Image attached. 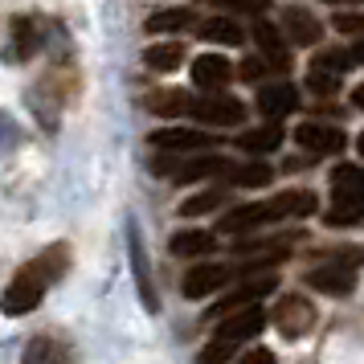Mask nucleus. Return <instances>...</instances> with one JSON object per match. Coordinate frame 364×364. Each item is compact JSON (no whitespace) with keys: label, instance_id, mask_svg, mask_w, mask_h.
Here are the masks:
<instances>
[{"label":"nucleus","instance_id":"20e7f679","mask_svg":"<svg viewBox=\"0 0 364 364\" xmlns=\"http://www.w3.org/2000/svg\"><path fill=\"white\" fill-rule=\"evenodd\" d=\"M315 319H319V311L311 307V299H303L299 291H291V295L279 299V307L270 311V323L279 328V336H287V340H299V336H307V331L315 328Z\"/></svg>","mask_w":364,"mask_h":364},{"label":"nucleus","instance_id":"c9c22d12","mask_svg":"<svg viewBox=\"0 0 364 364\" xmlns=\"http://www.w3.org/2000/svg\"><path fill=\"white\" fill-rule=\"evenodd\" d=\"M242 360H246V364H274V352H266V348H254V352H246Z\"/></svg>","mask_w":364,"mask_h":364},{"label":"nucleus","instance_id":"72a5a7b5","mask_svg":"<svg viewBox=\"0 0 364 364\" xmlns=\"http://www.w3.org/2000/svg\"><path fill=\"white\" fill-rule=\"evenodd\" d=\"M336 33H360L364 37V13H340L336 17Z\"/></svg>","mask_w":364,"mask_h":364},{"label":"nucleus","instance_id":"ddd939ff","mask_svg":"<svg viewBox=\"0 0 364 364\" xmlns=\"http://www.w3.org/2000/svg\"><path fill=\"white\" fill-rule=\"evenodd\" d=\"M254 41H258V53L270 62L274 74H287V70H291V50H287L282 33L270 25V21H258V25H254Z\"/></svg>","mask_w":364,"mask_h":364},{"label":"nucleus","instance_id":"ea45409f","mask_svg":"<svg viewBox=\"0 0 364 364\" xmlns=\"http://www.w3.org/2000/svg\"><path fill=\"white\" fill-rule=\"evenodd\" d=\"M328 4H340V0H328Z\"/></svg>","mask_w":364,"mask_h":364},{"label":"nucleus","instance_id":"6ab92c4d","mask_svg":"<svg viewBox=\"0 0 364 364\" xmlns=\"http://www.w3.org/2000/svg\"><path fill=\"white\" fill-rule=\"evenodd\" d=\"M213 233L209 230H181L172 233V242H168V250L176 254V258H209L213 254Z\"/></svg>","mask_w":364,"mask_h":364},{"label":"nucleus","instance_id":"c756f323","mask_svg":"<svg viewBox=\"0 0 364 364\" xmlns=\"http://www.w3.org/2000/svg\"><path fill=\"white\" fill-rule=\"evenodd\" d=\"M315 66L331 70V74H344V70H352L356 62H352V53H348V50H319V53H315Z\"/></svg>","mask_w":364,"mask_h":364},{"label":"nucleus","instance_id":"7ed1b4c3","mask_svg":"<svg viewBox=\"0 0 364 364\" xmlns=\"http://www.w3.org/2000/svg\"><path fill=\"white\" fill-rule=\"evenodd\" d=\"M188 115L205 123V127H242V119H246V107L237 99H230L225 90H200L197 99L188 95Z\"/></svg>","mask_w":364,"mask_h":364},{"label":"nucleus","instance_id":"4c0bfd02","mask_svg":"<svg viewBox=\"0 0 364 364\" xmlns=\"http://www.w3.org/2000/svg\"><path fill=\"white\" fill-rule=\"evenodd\" d=\"M352 107H356V111H364V86H356V90H352Z\"/></svg>","mask_w":364,"mask_h":364},{"label":"nucleus","instance_id":"b1692460","mask_svg":"<svg viewBox=\"0 0 364 364\" xmlns=\"http://www.w3.org/2000/svg\"><path fill=\"white\" fill-rule=\"evenodd\" d=\"M144 107L160 119H176V115H188V95L184 90H151Z\"/></svg>","mask_w":364,"mask_h":364},{"label":"nucleus","instance_id":"7c9ffc66","mask_svg":"<svg viewBox=\"0 0 364 364\" xmlns=\"http://www.w3.org/2000/svg\"><path fill=\"white\" fill-rule=\"evenodd\" d=\"M237 74H242V82H266V78H270V62H266L262 53H258V58H242V62H237Z\"/></svg>","mask_w":364,"mask_h":364},{"label":"nucleus","instance_id":"473e14b6","mask_svg":"<svg viewBox=\"0 0 364 364\" xmlns=\"http://www.w3.org/2000/svg\"><path fill=\"white\" fill-rule=\"evenodd\" d=\"M217 9H225V13H266L270 9V0H209Z\"/></svg>","mask_w":364,"mask_h":364},{"label":"nucleus","instance_id":"9b49d317","mask_svg":"<svg viewBox=\"0 0 364 364\" xmlns=\"http://www.w3.org/2000/svg\"><path fill=\"white\" fill-rule=\"evenodd\" d=\"M258 111L266 119H287L291 111H299V90L295 82H258Z\"/></svg>","mask_w":364,"mask_h":364},{"label":"nucleus","instance_id":"6e6552de","mask_svg":"<svg viewBox=\"0 0 364 364\" xmlns=\"http://www.w3.org/2000/svg\"><path fill=\"white\" fill-rule=\"evenodd\" d=\"M295 144L307 156H336L348 144V135L336 123H299L295 127Z\"/></svg>","mask_w":364,"mask_h":364},{"label":"nucleus","instance_id":"393cba45","mask_svg":"<svg viewBox=\"0 0 364 364\" xmlns=\"http://www.w3.org/2000/svg\"><path fill=\"white\" fill-rule=\"evenodd\" d=\"M132 266H135V287H139V295H144V307L156 311L160 307V299L151 291V274H148V258H144V246H139V233L132 225Z\"/></svg>","mask_w":364,"mask_h":364},{"label":"nucleus","instance_id":"423d86ee","mask_svg":"<svg viewBox=\"0 0 364 364\" xmlns=\"http://www.w3.org/2000/svg\"><path fill=\"white\" fill-rule=\"evenodd\" d=\"M270 221H279V209L274 200H254V205H237L230 213H221L217 230L221 233H250V230H262Z\"/></svg>","mask_w":364,"mask_h":364},{"label":"nucleus","instance_id":"e433bc0d","mask_svg":"<svg viewBox=\"0 0 364 364\" xmlns=\"http://www.w3.org/2000/svg\"><path fill=\"white\" fill-rule=\"evenodd\" d=\"M348 53H352V62L360 66V62H364V37H360V41H356V46H352V50H348Z\"/></svg>","mask_w":364,"mask_h":364},{"label":"nucleus","instance_id":"cd10ccee","mask_svg":"<svg viewBox=\"0 0 364 364\" xmlns=\"http://www.w3.org/2000/svg\"><path fill=\"white\" fill-rule=\"evenodd\" d=\"M217 205H225V188H205V193L184 200L181 217H200V213H209V209H217Z\"/></svg>","mask_w":364,"mask_h":364},{"label":"nucleus","instance_id":"0eeeda50","mask_svg":"<svg viewBox=\"0 0 364 364\" xmlns=\"http://www.w3.org/2000/svg\"><path fill=\"white\" fill-rule=\"evenodd\" d=\"M188 70H193V86L205 90V95H209V90H225V86L233 82V74H237L225 53H197Z\"/></svg>","mask_w":364,"mask_h":364},{"label":"nucleus","instance_id":"f03ea898","mask_svg":"<svg viewBox=\"0 0 364 364\" xmlns=\"http://www.w3.org/2000/svg\"><path fill=\"white\" fill-rule=\"evenodd\" d=\"M360 262H364V250H340V254H331V262L315 266L307 274V287L323 291V295H352L356 291V266Z\"/></svg>","mask_w":364,"mask_h":364},{"label":"nucleus","instance_id":"dca6fc26","mask_svg":"<svg viewBox=\"0 0 364 364\" xmlns=\"http://www.w3.org/2000/svg\"><path fill=\"white\" fill-rule=\"evenodd\" d=\"M282 29L295 46H319V37H323V25L303 9H282Z\"/></svg>","mask_w":364,"mask_h":364},{"label":"nucleus","instance_id":"bb28decb","mask_svg":"<svg viewBox=\"0 0 364 364\" xmlns=\"http://www.w3.org/2000/svg\"><path fill=\"white\" fill-rule=\"evenodd\" d=\"M21 356H25V360H66V356H74V352H70L58 336H33Z\"/></svg>","mask_w":364,"mask_h":364},{"label":"nucleus","instance_id":"412c9836","mask_svg":"<svg viewBox=\"0 0 364 364\" xmlns=\"http://www.w3.org/2000/svg\"><path fill=\"white\" fill-rule=\"evenodd\" d=\"M188 25H197L193 9H160V13H151V17H148V25H144V29L156 37V33H184Z\"/></svg>","mask_w":364,"mask_h":364},{"label":"nucleus","instance_id":"58836bf2","mask_svg":"<svg viewBox=\"0 0 364 364\" xmlns=\"http://www.w3.org/2000/svg\"><path fill=\"white\" fill-rule=\"evenodd\" d=\"M356 148H360V156H364V132H360V139H356Z\"/></svg>","mask_w":364,"mask_h":364},{"label":"nucleus","instance_id":"a878e982","mask_svg":"<svg viewBox=\"0 0 364 364\" xmlns=\"http://www.w3.org/2000/svg\"><path fill=\"white\" fill-rule=\"evenodd\" d=\"M331 230H348V225H356L364 221V200H344V197H331V209L323 213Z\"/></svg>","mask_w":364,"mask_h":364},{"label":"nucleus","instance_id":"5701e85b","mask_svg":"<svg viewBox=\"0 0 364 364\" xmlns=\"http://www.w3.org/2000/svg\"><path fill=\"white\" fill-rule=\"evenodd\" d=\"M144 66L156 70V74H172V70H181L184 66V46H176V41L148 46V50H144Z\"/></svg>","mask_w":364,"mask_h":364},{"label":"nucleus","instance_id":"39448f33","mask_svg":"<svg viewBox=\"0 0 364 364\" xmlns=\"http://www.w3.org/2000/svg\"><path fill=\"white\" fill-rule=\"evenodd\" d=\"M266 319L270 315L258 307V303H246V307H233V311L221 315V323H217V340H225V344L242 348L246 340H254L258 331L266 328Z\"/></svg>","mask_w":364,"mask_h":364},{"label":"nucleus","instance_id":"f257e3e1","mask_svg":"<svg viewBox=\"0 0 364 364\" xmlns=\"http://www.w3.org/2000/svg\"><path fill=\"white\" fill-rule=\"evenodd\" d=\"M70 246L66 242H50V246L33 254L25 266H17V274L9 279L4 287V295H0V311L9 315V319H21V315H29L41 307V299L50 295L53 282H62V274L70 270Z\"/></svg>","mask_w":364,"mask_h":364},{"label":"nucleus","instance_id":"c85d7f7f","mask_svg":"<svg viewBox=\"0 0 364 364\" xmlns=\"http://www.w3.org/2000/svg\"><path fill=\"white\" fill-rule=\"evenodd\" d=\"M270 164H262V160H254V164L246 168H233V184L237 188H262V184H270Z\"/></svg>","mask_w":364,"mask_h":364},{"label":"nucleus","instance_id":"4468645a","mask_svg":"<svg viewBox=\"0 0 364 364\" xmlns=\"http://www.w3.org/2000/svg\"><path fill=\"white\" fill-rule=\"evenodd\" d=\"M225 172H233V164L209 148V151H197V160H188V164L176 168L172 181L176 184H197V181H209V176H225Z\"/></svg>","mask_w":364,"mask_h":364},{"label":"nucleus","instance_id":"f8f14e48","mask_svg":"<svg viewBox=\"0 0 364 364\" xmlns=\"http://www.w3.org/2000/svg\"><path fill=\"white\" fill-rule=\"evenodd\" d=\"M274 287H279V274H266V270H258L254 279H242V282H237V291H230V295L221 299V303L213 307V315H225V311H233V307L258 303V299H266Z\"/></svg>","mask_w":364,"mask_h":364},{"label":"nucleus","instance_id":"2f4dec72","mask_svg":"<svg viewBox=\"0 0 364 364\" xmlns=\"http://www.w3.org/2000/svg\"><path fill=\"white\" fill-rule=\"evenodd\" d=\"M307 86H311L315 95H336V90H340V74H331V70L311 66V78H307Z\"/></svg>","mask_w":364,"mask_h":364},{"label":"nucleus","instance_id":"aec40b11","mask_svg":"<svg viewBox=\"0 0 364 364\" xmlns=\"http://www.w3.org/2000/svg\"><path fill=\"white\" fill-rule=\"evenodd\" d=\"M331 197L344 200H364V168L356 164H340L331 172Z\"/></svg>","mask_w":364,"mask_h":364},{"label":"nucleus","instance_id":"f3484780","mask_svg":"<svg viewBox=\"0 0 364 364\" xmlns=\"http://www.w3.org/2000/svg\"><path fill=\"white\" fill-rule=\"evenodd\" d=\"M279 144H282L279 119H266V127H254V132H242V135H237V148L246 151V156H270Z\"/></svg>","mask_w":364,"mask_h":364},{"label":"nucleus","instance_id":"9d476101","mask_svg":"<svg viewBox=\"0 0 364 364\" xmlns=\"http://www.w3.org/2000/svg\"><path fill=\"white\" fill-rule=\"evenodd\" d=\"M230 279H233L230 266L200 262V266H193V270L181 279V291H184V299H205V295H213V291H221Z\"/></svg>","mask_w":364,"mask_h":364},{"label":"nucleus","instance_id":"f704fd0d","mask_svg":"<svg viewBox=\"0 0 364 364\" xmlns=\"http://www.w3.org/2000/svg\"><path fill=\"white\" fill-rule=\"evenodd\" d=\"M237 348L233 344H225V340H217V344H209V348H200V360H230Z\"/></svg>","mask_w":364,"mask_h":364},{"label":"nucleus","instance_id":"1a4fd4ad","mask_svg":"<svg viewBox=\"0 0 364 364\" xmlns=\"http://www.w3.org/2000/svg\"><path fill=\"white\" fill-rule=\"evenodd\" d=\"M148 144L156 151H209L217 139L200 127H160L148 135Z\"/></svg>","mask_w":364,"mask_h":364},{"label":"nucleus","instance_id":"2eb2a0df","mask_svg":"<svg viewBox=\"0 0 364 364\" xmlns=\"http://www.w3.org/2000/svg\"><path fill=\"white\" fill-rule=\"evenodd\" d=\"M9 33H13V53L25 62V58H33V53L46 46V21L33 17V13H25V17L13 21V29H9Z\"/></svg>","mask_w":364,"mask_h":364},{"label":"nucleus","instance_id":"4be33fe9","mask_svg":"<svg viewBox=\"0 0 364 364\" xmlns=\"http://www.w3.org/2000/svg\"><path fill=\"white\" fill-rule=\"evenodd\" d=\"M274 209H279V217H311L319 209V200L311 188H287L274 197Z\"/></svg>","mask_w":364,"mask_h":364},{"label":"nucleus","instance_id":"a211bd4d","mask_svg":"<svg viewBox=\"0 0 364 364\" xmlns=\"http://www.w3.org/2000/svg\"><path fill=\"white\" fill-rule=\"evenodd\" d=\"M197 33L200 41H213V46H242V25L233 17H225V13H213V17H205L197 25Z\"/></svg>","mask_w":364,"mask_h":364}]
</instances>
